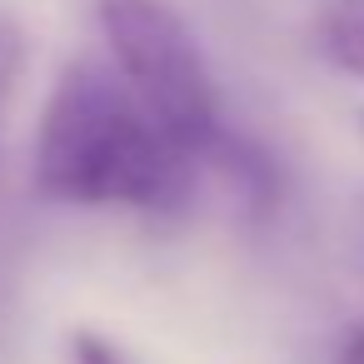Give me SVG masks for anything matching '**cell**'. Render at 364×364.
Returning <instances> with one entry per match:
<instances>
[{
  "label": "cell",
  "instance_id": "277c9868",
  "mask_svg": "<svg viewBox=\"0 0 364 364\" xmlns=\"http://www.w3.org/2000/svg\"><path fill=\"white\" fill-rule=\"evenodd\" d=\"M70 359H75V364H130L110 339H100V334H90V329H80V334L70 339Z\"/></svg>",
  "mask_w": 364,
  "mask_h": 364
},
{
  "label": "cell",
  "instance_id": "7a4b0ae2",
  "mask_svg": "<svg viewBox=\"0 0 364 364\" xmlns=\"http://www.w3.org/2000/svg\"><path fill=\"white\" fill-rule=\"evenodd\" d=\"M95 21L110 65L140 100V110L160 125L170 145H180L190 160H205L225 135V125H220V90L190 21L170 0H100Z\"/></svg>",
  "mask_w": 364,
  "mask_h": 364
},
{
  "label": "cell",
  "instance_id": "6da1fadb",
  "mask_svg": "<svg viewBox=\"0 0 364 364\" xmlns=\"http://www.w3.org/2000/svg\"><path fill=\"white\" fill-rule=\"evenodd\" d=\"M31 180L55 205L175 215L195 195V160L160 135L110 60H70L36 130Z\"/></svg>",
  "mask_w": 364,
  "mask_h": 364
},
{
  "label": "cell",
  "instance_id": "3957f363",
  "mask_svg": "<svg viewBox=\"0 0 364 364\" xmlns=\"http://www.w3.org/2000/svg\"><path fill=\"white\" fill-rule=\"evenodd\" d=\"M314 46L339 75L364 80V0H329L314 21Z\"/></svg>",
  "mask_w": 364,
  "mask_h": 364
},
{
  "label": "cell",
  "instance_id": "8992f818",
  "mask_svg": "<svg viewBox=\"0 0 364 364\" xmlns=\"http://www.w3.org/2000/svg\"><path fill=\"white\" fill-rule=\"evenodd\" d=\"M339 364H364V329H354L339 349Z\"/></svg>",
  "mask_w": 364,
  "mask_h": 364
},
{
  "label": "cell",
  "instance_id": "5b68a950",
  "mask_svg": "<svg viewBox=\"0 0 364 364\" xmlns=\"http://www.w3.org/2000/svg\"><path fill=\"white\" fill-rule=\"evenodd\" d=\"M16 70H21V36L0 21V105H6V90L16 80Z\"/></svg>",
  "mask_w": 364,
  "mask_h": 364
}]
</instances>
